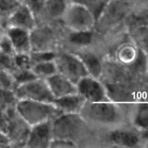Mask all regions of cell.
I'll list each match as a JSON object with an SVG mask.
<instances>
[{"instance_id": "obj_1", "label": "cell", "mask_w": 148, "mask_h": 148, "mask_svg": "<svg viewBox=\"0 0 148 148\" xmlns=\"http://www.w3.org/2000/svg\"><path fill=\"white\" fill-rule=\"evenodd\" d=\"M15 108L20 116L30 127L53 121L62 114L52 102L19 100Z\"/></svg>"}, {"instance_id": "obj_2", "label": "cell", "mask_w": 148, "mask_h": 148, "mask_svg": "<svg viewBox=\"0 0 148 148\" xmlns=\"http://www.w3.org/2000/svg\"><path fill=\"white\" fill-rule=\"evenodd\" d=\"M79 114L85 121L103 125L118 124L123 117L119 106L111 101L95 103L86 101Z\"/></svg>"}, {"instance_id": "obj_3", "label": "cell", "mask_w": 148, "mask_h": 148, "mask_svg": "<svg viewBox=\"0 0 148 148\" xmlns=\"http://www.w3.org/2000/svg\"><path fill=\"white\" fill-rule=\"evenodd\" d=\"M61 21L71 32H90L95 27L96 16L86 6L70 1Z\"/></svg>"}, {"instance_id": "obj_4", "label": "cell", "mask_w": 148, "mask_h": 148, "mask_svg": "<svg viewBox=\"0 0 148 148\" xmlns=\"http://www.w3.org/2000/svg\"><path fill=\"white\" fill-rule=\"evenodd\" d=\"M85 123L79 114H60L52 121L53 139H64L76 143L84 131Z\"/></svg>"}, {"instance_id": "obj_5", "label": "cell", "mask_w": 148, "mask_h": 148, "mask_svg": "<svg viewBox=\"0 0 148 148\" xmlns=\"http://www.w3.org/2000/svg\"><path fill=\"white\" fill-rule=\"evenodd\" d=\"M14 94L17 100H30L51 103L53 97L46 79L34 77L16 85Z\"/></svg>"}, {"instance_id": "obj_6", "label": "cell", "mask_w": 148, "mask_h": 148, "mask_svg": "<svg viewBox=\"0 0 148 148\" xmlns=\"http://www.w3.org/2000/svg\"><path fill=\"white\" fill-rule=\"evenodd\" d=\"M54 62L58 72L63 75L74 83L88 76V73L80 58L69 52H56Z\"/></svg>"}, {"instance_id": "obj_7", "label": "cell", "mask_w": 148, "mask_h": 148, "mask_svg": "<svg viewBox=\"0 0 148 148\" xmlns=\"http://www.w3.org/2000/svg\"><path fill=\"white\" fill-rule=\"evenodd\" d=\"M10 120L7 136L11 147H25L26 142L31 127L22 118L15 106L5 109Z\"/></svg>"}, {"instance_id": "obj_8", "label": "cell", "mask_w": 148, "mask_h": 148, "mask_svg": "<svg viewBox=\"0 0 148 148\" xmlns=\"http://www.w3.org/2000/svg\"><path fill=\"white\" fill-rule=\"evenodd\" d=\"M109 140L114 146L121 147H147L148 137L132 125L117 129L110 134Z\"/></svg>"}, {"instance_id": "obj_9", "label": "cell", "mask_w": 148, "mask_h": 148, "mask_svg": "<svg viewBox=\"0 0 148 148\" xmlns=\"http://www.w3.org/2000/svg\"><path fill=\"white\" fill-rule=\"evenodd\" d=\"M77 85V93L88 102L110 101L107 89L99 81V79L88 75L81 79Z\"/></svg>"}, {"instance_id": "obj_10", "label": "cell", "mask_w": 148, "mask_h": 148, "mask_svg": "<svg viewBox=\"0 0 148 148\" xmlns=\"http://www.w3.org/2000/svg\"><path fill=\"white\" fill-rule=\"evenodd\" d=\"M38 20L33 12L25 3L22 2L16 10L10 13L5 19L4 26L7 27H17L30 32L37 25Z\"/></svg>"}, {"instance_id": "obj_11", "label": "cell", "mask_w": 148, "mask_h": 148, "mask_svg": "<svg viewBox=\"0 0 148 148\" xmlns=\"http://www.w3.org/2000/svg\"><path fill=\"white\" fill-rule=\"evenodd\" d=\"M52 121H49L31 127L25 147L32 148L50 147L51 143L53 140Z\"/></svg>"}, {"instance_id": "obj_12", "label": "cell", "mask_w": 148, "mask_h": 148, "mask_svg": "<svg viewBox=\"0 0 148 148\" xmlns=\"http://www.w3.org/2000/svg\"><path fill=\"white\" fill-rule=\"evenodd\" d=\"M31 51H56L53 50L55 36L49 26H39L30 32Z\"/></svg>"}, {"instance_id": "obj_13", "label": "cell", "mask_w": 148, "mask_h": 148, "mask_svg": "<svg viewBox=\"0 0 148 148\" xmlns=\"http://www.w3.org/2000/svg\"><path fill=\"white\" fill-rule=\"evenodd\" d=\"M53 98H59L77 93L76 84L57 72L46 79Z\"/></svg>"}, {"instance_id": "obj_14", "label": "cell", "mask_w": 148, "mask_h": 148, "mask_svg": "<svg viewBox=\"0 0 148 148\" xmlns=\"http://www.w3.org/2000/svg\"><path fill=\"white\" fill-rule=\"evenodd\" d=\"M132 106L130 124L148 137V102L138 101Z\"/></svg>"}, {"instance_id": "obj_15", "label": "cell", "mask_w": 148, "mask_h": 148, "mask_svg": "<svg viewBox=\"0 0 148 148\" xmlns=\"http://www.w3.org/2000/svg\"><path fill=\"white\" fill-rule=\"evenodd\" d=\"M6 33L14 46L16 54L30 53L31 52L30 32L17 27H7Z\"/></svg>"}, {"instance_id": "obj_16", "label": "cell", "mask_w": 148, "mask_h": 148, "mask_svg": "<svg viewBox=\"0 0 148 148\" xmlns=\"http://www.w3.org/2000/svg\"><path fill=\"white\" fill-rule=\"evenodd\" d=\"M86 101L79 93L72 94L52 101L62 114H79Z\"/></svg>"}, {"instance_id": "obj_17", "label": "cell", "mask_w": 148, "mask_h": 148, "mask_svg": "<svg viewBox=\"0 0 148 148\" xmlns=\"http://www.w3.org/2000/svg\"><path fill=\"white\" fill-rule=\"evenodd\" d=\"M140 53V49L131 39L130 41L123 43L117 51V58L121 64L130 67L135 63Z\"/></svg>"}, {"instance_id": "obj_18", "label": "cell", "mask_w": 148, "mask_h": 148, "mask_svg": "<svg viewBox=\"0 0 148 148\" xmlns=\"http://www.w3.org/2000/svg\"><path fill=\"white\" fill-rule=\"evenodd\" d=\"M132 27L131 39L139 49L148 53V25L134 21Z\"/></svg>"}, {"instance_id": "obj_19", "label": "cell", "mask_w": 148, "mask_h": 148, "mask_svg": "<svg viewBox=\"0 0 148 148\" xmlns=\"http://www.w3.org/2000/svg\"><path fill=\"white\" fill-rule=\"evenodd\" d=\"M30 70L36 77L44 79H48L58 72L54 59L33 64Z\"/></svg>"}, {"instance_id": "obj_20", "label": "cell", "mask_w": 148, "mask_h": 148, "mask_svg": "<svg viewBox=\"0 0 148 148\" xmlns=\"http://www.w3.org/2000/svg\"><path fill=\"white\" fill-rule=\"evenodd\" d=\"M85 65L88 75L93 77L100 79L103 75V66L97 56L90 53L77 54Z\"/></svg>"}, {"instance_id": "obj_21", "label": "cell", "mask_w": 148, "mask_h": 148, "mask_svg": "<svg viewBox=\"0 0 148 148\" xmlns=\"http://www.w3.org/2000/svg\"><path fill=\"white\" fill-rule=\"evenodd\" d=\"M69 2V0H48L42 14H46L51 20H61Z\"/></svg>"}, {"instance_id": "obj_22", "label": "cell", "mask_w": 148, "mask_h": 148, "mask_svg": "<svg viewBox=\"0 0 148 148\" xmlns=\"http://www.w3.org/2000/svg\"><path fill=\"white\" fill-rule=\"evenodd\" d=\"M17 83L10 72L0 69V90H14Z\"/></svg>"}, {"instance_id": "obj_23", "label": "cell", "mask_w": 148, "mask_h": 148, "mask_svg": "<svg viewBox=\"0 0 148 148\" xmlns=\"http://www.w3.org/2000/svg\"><path fill=\"white\" fill-rule=\"evenodd\" d=\"M0 69L13 74L17 69L15 56L7 54L0 51Z\"/></svg>"}, {"instance_id": "obj_24", "label": "cell", "mask_w": 148, "mask_h": 148, "mask_svg": "<svg viewBox=\"0 0 148 148\" xmlns=\"http://www.w3.org/2000/svg\"><path fill=\"white\" fill-rule=\"evenodd\" d=\"M69 1L71 2L78 3L86 6L95 14L97 20V16L102 10L106 4L108 2V0H69Z\"/></svg>"}, {"instance_id": "obj_25", "label": "cell", "mask_w": 148, "mask_h": 148, "mask_svg": "<svg viewBox=\"0 0 148 148\" xmlns=\"http://www.w3.org/2000/svg\"><path fill=\"white\" fill-rule=\"evenodd\" d=\"M92 31L71 32L69 39L71 43L77 45H87L92 41Z\"/></svg>"}, {"instance_id": "obj_26", "label": "cell", "mask_w": 148, "mask_h": 148, "mask_svg": "<svg viewBox=\"0 0 148 148\" xmlns=\"http://www.w3.org/2000/svg\"><path fill=\"white\" fill-rule=\"evenodd\" d=\"M47 1L48 0H24L23 3L33 12L38 20L39 16L41 15Z\"/></svg>"}, {"instance_id": "obj_27", "label": "cell", "mask_w": 148, "mask_h": 148, "mask_svg": "<svg viewBox=\"0 0 148 148\" xmlns=\"http://www.w3.org/2000/svg\"><path fill=\"white\" fill-rule=\"evenodd\" d=\"M22 3L20 0H0V10L7 17Z\"/></svg>"}, {"instance_id": "obj_28", "label": "cell", "mask_w": 148, "mask_h": 148, "mask_svg": "<svg viewBox=\"0 0 148 148\" xmlns=\"http://www.w3.org/2000/svg\"><path fill=\"white\" fill-rule=\"evenodd\" d=\"M15 61L17 67L22 70H30L32 66V62L30 59V53L16 54Z\"/></svg>"}, {"instance_id": "obj_29", "label": "cell", "mask_w": 148, "mask_h": 148, "mask_svg": "<svg viewBox=\"0 0 148 148\" xmlns=\"http://www.w3.org/2000/svg\"><path fill=\"white\" fill-rule=\"evenodd\" d=\"M0 51L7 54L13 56L16 55L14 46L7 33H5V35L0 39Z\"/></svg>"}, {"instance_id": "obj_30", "label": "cell", "mask_w": 148, "mask_h": 148, "mask_svg": "<svg viewBox=\"0 0 148 148\" xmlns=\"http://www.w3.org/2000/svg\"><path fill=\"white\" fill-rule=\"evenodd\" d=\"M77 143L72 140H64V139H53L49 147H59V148H68L77 147Z\"/></svg>"}, {"instance_id": "obj_31", "label": "cell", "mask_w": 148, "mask_h": 148, "mask_svg": "<svg viewBox=\"0 0 148 148\" xmlns=\"http://www.w3.org/2000/svg\"><path fill=\"white\" fill-rule=\"evenodd\" d=\"M10 120L8 114L5 110L0 109V131L7 135L8 132Z\"/></svg>"}, {"instance_id": "obj_32", "label": "cell", "mask_w": 148, "mask_h": 148, "mask_svg": "<svg viewBox=\"0 0 148 148\" xmlns=\"http://www.w3.org/2000/svg\"><path fill=\"white\" fill-rule=\"evenodd\" d=\"M11 147L10 140L8 137L0 131V147Z\"/></svg>"}, {"instance_id": "obj_33", "label": "cell", "mask_w": 148, "mask_h": 148, "mask_svg": "<svg viewBox=\"0 0 148 148\" xmlns=\"http://www.w3.org/2000/svg\"><path fill=\"white\" fill-rule=\"evenodd\" d=\"M6 33V28L4 27V23L1 21H0V39L5 35Z\"/></svg>"}, {"instance_id": "obj_34", "label": "cell", "mask_w": 148, "mask_h": 148, "mask_svg": "<svg viewBox=\"0 0 148 148\" xmlns=\"http://www.w3.org/2000/svg\"><path fill=\"white\" fill-rule=\"evenodd\" d=\"M6 17H6V16L4 15V14H3L2 12L0 10V21L2 22V23H4V21H5ZM4 27H5V26H4Z\"/></svg>"}, {"instance_id": "obj_35", "label": "cell", "mask_w": 148, "mask_h": 148, "mask_svg": "<svg viewBox=\"0 0 148 148\" xmlns=\"http://www.w3.org/2000/svg\"><path fill=\"white\" fill-rule=\"evenodd\" d=\"M147 75L148 77V53H147Z\"/></svg>"}, {"instance_id": "obj_36", "label": "cell", "mask_w": 148, "mask_h": 148, "mask_svg": "<svg viewBox=\"0 0 148 148\" xmlns=\"http://www.w3.org/2000/svg\"><path fill=\"white\" fill-rule=\"evenodd\" d=\"M20 1H21L22 2H23V1H24V0H20Z\"/></svg>"}]
</instances>
